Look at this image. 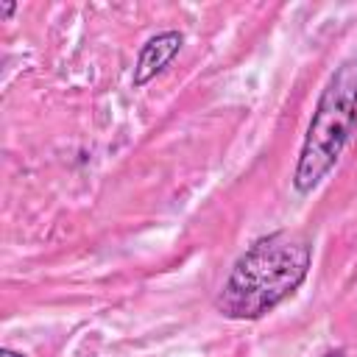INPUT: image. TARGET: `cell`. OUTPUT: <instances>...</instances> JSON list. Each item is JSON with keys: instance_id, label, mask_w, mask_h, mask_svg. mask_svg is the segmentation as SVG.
I'll return each mask as SVG.
<instances>
[{"instance_id": "6da1fadb", "label": "cell", "mask_w": 357, "mask_h": 357, "mask_svg": "<svg viewBox=\"0 0 357 357\" xmlns=\"http://www.w3.org/2000/svg\"><path fill=\"white\" fill-rule=\"evenodd\" d=\"M312 262V245L301 231H273L259 237L231 268L218 310L234 321H254L284 301L304 279Z\"/></svg>"}, {"instance_id": "7a4b0ae2", "label": "cell", "mask_w": 357, "mask_h": 357, "mask_svg": "<svg viewBox=\"0 0 357 357\" xmlns=\"http://www.w3.org/2000/svg\"><path fill=\"white\" fill-rule=\"evenodd\" d=\"M357 123V61H343L324 86L293 173L298 192L315 190L335 167Z\"/></svg>"}, {"instance_id": "3957f363", "label": "cell", "mask_w": 357, "mask_h": 357, "mask_svg": "<svg viewBox=\"0 0 357 357\" xmlns=\"http://www.w3.org/2000/svg\"><path fill=\"white\" fill-rule=\"evenodd\" d=\"M178 47H181V33H176V31H165V33L148 39V42L142 45V50H139V59H137L134 86H142V84H148L156 73H162V70L173 61V56L178 53Z\"/></svg>"}, {"instance_id": "277c9868", "label": "cell", "mask_w": 357, "mask_h": 357, "mask_svg": "<svg viewBox=\"0 0 357 357\" xmlns=\"http://www.w3.org/2000/svg\"><path fill=\"white\" fill-rule=\"evenodd\" d=\"M0 357H25V354H17V351H11V349H3Z\"/></svg>"}]
</instances>
